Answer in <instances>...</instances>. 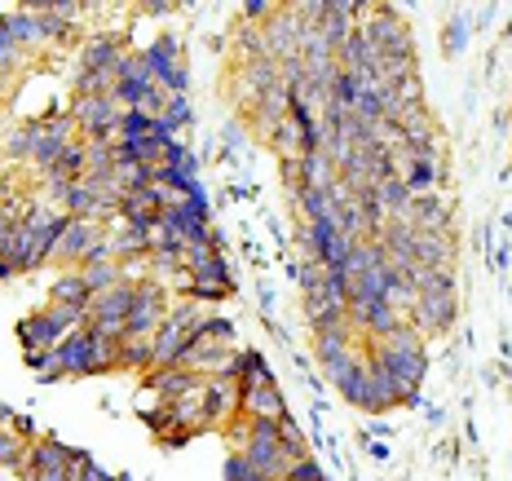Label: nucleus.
Returning a JSON list of instances; mask_svg holds the SVG:
<instances>
[{"label": "nucleus", "instance_id": "f257e3e1", "mask_svg": "<svg viewBox=\"0 0 512 481\" xmlns=\"http://www.w3.org/2000/svg\"><path fill=\"white\" fill-rule=\"evenodd\" d=\"M411 309H415V318H420V327L424 331H446L455 323V279L451 274H429V283L420 287V292H415V301H411Z\"/></svg>", "mask_w": 512, "mask_h": 481}, {"label": "nucleus", "instance_id": "f03ea898", "mask_svg": "<svg viewBox=\"0 0 512 481\" xmlns=\"http://www.w3.org/2000/svg\"><path fill=\"white\" fill-rule=\"evenodd\" d=\"M120 106L115 98H76V111H71V124H80L89 133V142H111L120 137Z\"/></svg>", "mask_w": 512, "mask_h": 481}, {"label": "nucleus", "instance_id": "7ed1b4c3", "mask_svg": "<svg viewBox=\"0 0 512 481\" xmlns=\"http://www.w3.org/2000/svg\"><path fill=\"white\" fill-rule=\"evenodd\" d=\"M301 18H296V9H274V18H265V31H261V45H265V58L270 62H287L301 53Z\"/></svg>", "mask_w": 512, "mask_h": 481}, {"label": "nucleus", "instance_id": "20e7f679", "mask_svg": "<svg viewBox=\"0 0 512 481\" xmlns=\"http://www.w3.org/2000/svg\"><path fill=\"white\" fill-rule=\"evenodd\" d=\"M168 318V305H164V287L159 283H137V296H133V309H128V327L124 336H142L151 340Z\"/></svg>", "mask_w": 512, "mask_h": 481}, {"label": "nucleus", "instance_id": "39448f33", "mask_svg": "<svg viewBox=\"0 0 512 481\" xmlns=\"http://www.w3.org/2000/svg\"><path fill=\"white\" fill-rule=\"evenodd\" d=\"M102 239H106V234H102L98 226H93V221H76V217H67V226H62L58 248H53V261H67V265H76V270H80V265L102 248Z\"/></svg>", "mask_w": 512, "mask_h": 481}, {"label": "nucleus", "instance_id": "423d86ee", "mask_svg": "<svg viewBox=\"0 0 512 481\" xmlns=\"http://www.w3.org/2000/svg\"><path fill=\"white\" fill-rule=\"evenodd\" d=\"M340 58H345V71L354 76L358 84H376V71H380V49L371 45L367 31H349V40L340 45Z\"/></svg>", "mask_w": 512, "mask_h": 481}, {"label": "nucleus", "instance_id": "0eeeda50", "mask_svg": "<svg viewBox=\"0 0 512 481\" xmlns=\"http://www.w3.org/2000/svg\"><path fill=\"white\" fill-rule=\"evenodd\" d=\"M62 376H93V331H67L58 345Z\"/></svg>", "mask_w": 512, "mask_h": 481}, {"label": "nucleus", "instance_id": "6e6552de", "mask_svg": "<svg viewBox=\"0 0 512 481\" xmlns=\"http://www.w3.org/2000/svg\"><path fill=\"white\" fill-rule=\"evenodd\" d=\"M18 340H23V349L27 354H49V349H58L62 345V331L49 323V314L40 309V314H31L18 323Z\"/></svg>", "mask_w": 512, "mask_h": 481}, {"label": "nucleus", "instance_id": "1a4fd4ad", "mask_svg": "<svg viewBox=\"0 0 512 481\" xmlns=\"http://www.w3.org/2000/svg\"><path fill=\"white\" fill-rule=\"evenodd\" d=\"M151 389L164 393L168 402H181V398H190V393L204 389V380H199L195 371H186V367H159L151 376Z\"/></svg>", "mask_w": 512, "mask_h": 481}, {"label": "nucleus", "instance_id": "9d476101", "mask_svg": "<svg viewBox=\"0 0 512 481\" xmlns=\"http://www.w3.org/2000/svg\"><path fill=\"white\" fill-rule=\"evenodd\" d=\"M239 406L248 411V420H287V406H283V393L274 389V384H265V389H248L239 393Z\"/></svg>", "mask_w": 512, "mask_h": 481}, {"label": "nucleus", "instance_id": "9b49d317", "mask_svg": "<svg viewBox=\"0 0 512 481\" xmlns=\"http://www.w3.org/2000/svg\"><path fill=\"white\" fill-rule=\"evenodd\" d=\"M186 345H190V331L173 323V318H164V327L155 331V367H181Z\"/></svg>", "mask_w": 512, "mask_h": 481}, {"label": "nucleus", "instance_id": "f8f14e48", "mask_svg": "<svg viewBox=\"0 0 512 481\" xmlns=\"http://www.w3.org/2000/svg\"><path fill=\"white\" fill-rule=\"evenodd\" d=\"M296 173H301V186H309V190H332L336 186V159L327 151H305L296 159Z\"/></svg>", "mask_w": 512, "mask_h": 481}, {"label": "nucleus", "instance_id": "ddd939ff", "mask_svg": "<svg viewBox=\"0 0 512 481\" xmlns=\"http://www.w3.org/2000/svg\"><path fill=\"white\" fill-rule=\"evenodd\" d=\"M371 195L380 199V208L389 212L393 221H407V217H411V203H415V195H411V186H407V181H402L398 173L384 177L380 186H371Z\"/></svg>", "mask_w": 512, "mask_h": 481}, {"label": "nucleus", "instance_id": "4468645a", "mask_svg": "<svg viewBox=\"0 0 512 481\" xmlns=\"http://www.w3.org/2000/svg\"><path fill=\"white\" fill-rule=\"evenodd\" d=\"M124 58H128V53L120 49V40H115V36H98L89 49L80 53V67L84 71H115V76H120Z\"/></svg>", "mask_w": 512, "mask_h": 481}, {"label": "nucleus", "instance_id": "2eb2a0df", "mask_svg": "<svg viewBox=\"0 0 512 481\" xmlns=\"http://www.w3.org/2000/svg\"><path fill=\"white\" fill-rule=\"evenodd\" d=\"M332 384L345 393V402H354V406H362V411H371V371H367V362L354 358Z\"/></svg>", "mask_w": 512, "mask_h": 481}, {"label": "nucleus", "instance_id": "dca6fc26", "mask_svg": "<svg viewBox=\"0 0 512 481\" xmlns=\"http://www.w3.org/2000/svg\"><path fill=\"white\" fill-rule=\"evenodd\" d=\"M71 459H76V455H71L67 446H58V442H36V446L27 451V468H31V473H67Z\"/></svg>", "mask_w": 512, "mask_h": 481}, {"label": "nucleus", "instance_id": "f3484780", "mask_svg": "<svg viewBox=\"0 0 512 481\" xmlns=\"http://www.w3.org/2000/svg\"><path fill=\"white\" fill-rule=\"evenodd\" d=\"M301 212H305V221H327V226L340 230V203H336L332 190H309V186H301Z\"/></svg>", "mask_w": 512, "mask_h": 481}, {"label": "nucleus", "instance_id": "a211bd4d", "mask_svg": "<svg viewBox=\"0 0 512 481\" xmlns=\"http://www.w3.org/2000/svg\"><path fill=\"white\" fill-rule=\"evenodd\" d=\"M80 274H84V287H89L93 296L106 292V287H115V283H124L120 265H115L111 256H93V261H84V265H80Z\"/></svg>", "mask_w": 512, "mask_h": 481}, {"label": "nucleus", "instance_id": "6ab92c4d", "mask_svg": "<svg viewBox=\"0 0 512 481\" xmlns=\"http://www.w3.org/2000/svg\"><path fill=\"white\" fill-rule=\"evenodd\" d=\"M89 287H84V274L80 270H67V274H58L49 287V301L53 305H89Z\"/></svg>", "mask_w": 512, "mask_h": 481}, {"label": "nucleus", "instance_id": "aec40b11", "mask_svg": "<svg viewBox=\"0 0 512 481\" xmlns=\"http://www.w3.org/2000/svg\"><path fill=\"white\" fill-rule=\"evenodd\" d=\"M234 380H239V393L274 384V376H270V367H265L261 354H239V362H234Z\"/></svg>", "mask_w": 512, "mask_h": 481}, {"label": "nucleus", "instance_id": "412c9836", "mask_svg": "<svg viewBox=\"0 0 512 481\" xmlns=\"http://www.w3.org/2000/svg\"><path fill=\"white\" fill-rule=\"evenodd\" d=\"M120 367L151 371V367H155V336H151V340H142V336H124V340H120Z\"/></svg>", "mask_w": 512, "mask_h": 481}, {"label": "nucleus", "instance_id": "4be33fe9", "mask_svg": "<svg viewBox=\"0 0 512 481\" xmlns=\"http://www.w3.org/2000/svg\"><path fill=\"white\" fill-rule=\"evenodd\" d=\"M9 31V40H14L18 49H27V45H40L45 40V31H40V18L36 14H9L5 23H0Z\"/></svg>", "mask_w": 512, "mask_h": 481}, {"label": "nucleus", "instance_id": "5701e85b", "mask_svg": "<svg viewBox=\"0 0 512 481\" xmlns=\"http://www.w3.org/2000/svg\"><path fill=\"white\" fill-rule=\"evenodd\" d=\"M115 93V71H76V98H111Z\"/></svg>", "mask_w": 512, "mask_h": 481}, {"label": "nucleus", "instance_id": "b1692460", "mask_svg": "<svg viewBox=\"0 0 512 481\" xmlns=\"http://www.w3.org/2000/svg\"><path fill=\"white\" fill-rule=\"evenodd\" d=\"M45 314H49V323L58 327L62 336H67V331H84V327H89V305H53L49 301Z\"/></svg>", "mask_w": 512, "mask_h": 481}, {"label": "nucleus", "instance_id": "393cba45", "mask_svg": "<svg viewBox=\"0 0 512 481\" xmlns=\"http://www.w3.org/2000/svg\"><path fill=\"white\" fill-rule=\"evenodd\" d=\"M362 327L376 331V336H389L393 327H402V323H398V309H393L389 301H376V305L367 309V314H362Z\"/></svg>", "mask_w": 512, "mask_h": 481}, {"label": "nucleus", "instance_id": "a878e982", "mask_svg": "<svg viewBox=\"0 0 512 481\" xmlns=\"http://www.w3.org/2000/svg\"><path fill=\"white\" fill-rule=\"evenodd\" d=\"M151 128H155V120H151V115H142V111H124L120 115V137H124V142H146V137H151ZM120 137H115V142H120Z\"/></svg>", "mask_w": 512, "mask_h": 481}, {"label": "nucleus", "instance_id": "bb28decb", "mask_svg": "<svg viewBox=\"0 0 512 481\" xmlns=\"http://www.w3.org/2000/svg\"><path fill=\"white\" fill-rule=\"evenodd\" d=\"M279 446H283V459H287V468H292L296 464V459H305L309 451H305V437L301 433H296V424H279Z\"/></svg>", "mask_w": 512, "mask_h": 481}, {"label": "nucleus", "instance_id": "cd10ccee", "mask_svg": "<svg viewBox=\"0 0 512 481\" xmlns=\"http://www.w3.org/2000/svg\"><path fill=\"white\" fill-rule=\"evenodd\" d=\"M190 124V102L186 98H168L164 102V115H159V128H168V133H177V128Z\"/></svg>", "mask_w": 512, "mask_h": 481}, {"label": "nucleus", "instance_id": "c85d7f7f", "mask_svg": "<svg viewBox=\"0 0 512 481\" xmlns=\"http://www.w3.org/2000/svg\"><path fill=\"white\" fill-rule=\"evenodd\" d=\"M27 367L36 371L40 380H58V376H62V358H58V349H49V354H27Z\"/></svg>", "mask_w": 512, "mask_h": 481}, {"label": "nucleus", "instance_id": "c756f323", "mask_svg": "<svg viewBox=\"0 0 512 481\" xmlns=\"http://www.w3.org/2000/svg\"><path fill=\"white\" fill-rule=\"evenodd\" d=\"M23 459H27V451H23V442H18L9 429H0V464H9V468H23Z\"/></svg>", "mask_w": 512, "mask_h": 481}, {"label": "nucleus", "instance_id": "7c9ffc66", "mask_svg": "<svg viewBox=\"0 0 512 481\" xmlns=\"http://www.w3.org/2000/svg\"><path fill=\"white\" fill-rule=\"evenodd\" d=\"M226 481H270V477H261V473H256V468H252V459L248 455H230V464H226Z\"/></svg>", "mask_w": 512, "mask_h": 481}, {"label": "nucleus", "instance_id": "2f4dec72", "mask_svg": "<svg viewBox=\"0 0 512 481\" xmlns=\"http://www.w3.org/2000/svg\"><path fill=\"white\" fill-rule=\"evenodd\" d=\"M283 481H327V473L305 455V459H296V464L287 468V477H283Z\"/></svg>", "mask_w": 512, "mask_h": 481}, {"label": "nucleus", "instance_id": "473e14b6", "mask_svg": "<svg viewBox=\"0 0 512 481\" xmlns=\"http://www.w3.org/2000/svg\"><path fill=\"white\" fill-rule=\"evenodd\" d=\"M18 58H23V49L14 45V40H9V31L0 27V76H5L9 67H18Z\"/></svg>", "mask_w": 512, "mask_h": 481}, {"label": "nucleus", "instance_id": "72a5a7b5", "mask_svg": "<svg viewBox=\"0 0 512 481\" xmlns=\"http://www.w3.org/2000/svg\"><path fill=\"white\" fill-rule=\"evenodd\" d=\"M186 292L195 296V301H221L230 287H212V283H190V279H186Z\"/></svg>", "mask_w": 512, "mask_h": 481}, {"label": "nucleus", "instance_id": "f704fd0d", "mask_svg": "<svg viewBox=\"0 0 512 481\" xmlns=\"http://www.w3.org/2000/svg\"><path fill=\"white\" fill-rule=\"evenodd\" d=\"M446 45L460 49L464 45V18H451V31H446Z\"/></svg>", "mask_w": 512, "mask_h": 481}, {"label": "nucleus", "instance_id": "c9c22d12", "mask_svg": "<svg viewBox=\"0 0 512 481\" xmlns=\"http://www.w3.org/2000/svg\"><path fill=\"white\" fill-rule=\"evenodd\" d=\"M243 14H248V18H261V14H274V5H265V0H248V5H243Z\"/></svg>", "mask_w": 512, "mask_h": 481}, {"label": "nucleus", "instance_id": "e433bc0d", "mask_svg": "<svg viewBox=\"0 0 512 481\" xmlns=\"http://www.w3.org/2000/svg\"><path fill=\"white\" fill-rule=\"evenodd\" d=\"M14 274H18V270H14V265H9V261H5V256H0V279H14Z\"/></svg>", "mask_w": 512, "mask_h": 481}, {"label": "nucleus", "instance_id": "4c0bfd02", "mask_svg": "<svg viewBox=\"0 0 512 481\" xmlns=\"http://www.w3.org/2000/svg\"><path fill=\"white\" fill-rule=\"evenodd\" d=\"M9 199V181H0V203H5Z\"/></svg>", "mask_w": 512, "mask_h": 481}]
</instances>
